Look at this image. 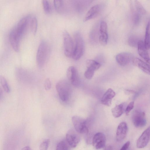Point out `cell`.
I'll use <instances>...</instances> for the list:
<instances>
[{
	"mask_svg": "<svg viewBox=\"0 0 150 150\" xmlns=\"http://www.w3.org/2000/svg\"><path fill=\"white\" fill-rule=\"evenodd\" d=\"M128 126L125 122H121L118 125L116 132V139L117 142H121L125 138L128 131Z\"/></svg>",
	"mask_w": 150,
	"mask_h": 150,
	"instance_id": "obj_15",
	"label": "cell"
},
{
	"mask_svg": "<svg viewBox=\"0 0 150 150\" xmlns=\"http://www.w3.org/2000/svg\"><path fill=\"white\" fill-rule=\"evenodd\" d=\"M74 5L76 10L79 12H81L87 7L89 4V1H75Z\"/></svg>",
	"mask_w": 150,
	"mask_h": 150,
	"instance_id": "obj_21",
	"label": "cell"
},
{
	"mask_svg": "<svg viewBox=\"0 0 150 150\" xmlns=\"http://www.w3.org/2000/svg\"><path fill=\"white\" fill-rule=\"evenodd\" d=\"M104 150H112V147L111 146H107L105 148Z\"/></svg>",
	"mask_w": 150,
	"mask_h": 150,
	"instance_id": "obj_37",
	"label": "cell"
},
{
	"mask_svg": "<svg viewBox=\"0 0 150 150\" xmlns=\"http://www.w3.org/2000/svg\"><path fill=\"white\" fill-rule=\"evenodd\" d=\"M95 71L93 69L87 68L84 73V76L87 79H91L94 75Z\"/></svg>",
	"mask_w": 150,
	"mask_h": 150,
	"instance_id": "obj_33",
	"label": "cell"
},
{
	"mask_svg": "<svg viewBox=\"0 0 150 150\" xmlns=\"http://www.w3.org/2000/svg\"><path fill=\"white\" fill-rule=\"evenodd\" d=\"M107 24L104 21L100 23L99 29V40L100 43L103 45H105L108 40Z\"/></svg>",
	"mask_w": 150,
	"mask_h": 150,
	"instance_id": "obj_13",
	"label": "cell"
},
{
	"mask_svg": "<svg viewBox=\"0 0 150 150\" xmlns=\"http://www.w3.org/2000/svg\"><path fill=\"white\" fill-rule=\"evenodd\" d=\"M42 6L45 12L47 14L51 13L52 11V7L49 1L43 0L42 1Z\"/></svg>",
	"mask_w": 150,
	"mask_h": 150,
	"instance_id": "obj_30",
	"label": "cell"
},
{
	"mask_svg": "<svg viewBox=\"0 0 150 150\" xmlns=\"http://www.w3.org/2000/svg\"><path fill=\"white\" fill-rule=\"evenodd\" d=\"M134 101L130 102L128 104L125 110V113L126 115H128L130 111L133 109L134 107Z\"/></svg>",
	"mask_w": 150,
	"mask_h": 150,
	"instance_id": "obj_34",
	"label": "cell"
},
{
	"mask_svg": "<svg viewBox=\"0 0 150 150\" xmlns=\"http://www.w3.org/2000/svg\"><path fill=\"white\" fill-rule=\"evenodd\" d=\"M21 150H31V149L29 146H27L23 148Z\"/></svg>",
	"mask_w": 150,
	"mask_h": 150,
	"instance_id": "obj_38",
	"label": "cell"
},
{
	"mask_svg": "<svg viewBox=\"0 0 150 150\" xmlns=\"http://www.w3.org/2000/svg\"><path fill=\"white\" fill-rule=\"evenodd\" d=\"M3 95V91H2V89L0 87V99H1L2 98V96Z\"/></svg>",
	"mask_w": 150,
	"mask_h": 150,
	"instance_id": "obj_39",
	"label": "cell"
},
{
	"mask_svg": "<svg viewBox=\"0 0 150 150\" xmlns=\"http://www.w3.org/2000/svg\"><path fill=\"white\" fill-rule=\"evenodd\" d=\"M139 40L138 38L135 35H131L128 39L129 45L132 47H135L137 46Z\"/></svg>",
	"mask_w": 150,
	"mask_h": 150,
	"instance_id": "obj_29",
	"label": "cell"
},
{
	"mask_svg": "<svg viewBox=\"0 0 150 150\" xmlns=\"http://www.w3.org/2000/svg\"><path fill=\"white\" fill-rule=\"evenodd\" d=\"M115 95V93L113 90L111 88H109L101 98V103L107 106H110L111 105L112 99Z\"/></svg>",
	"mask_w": 150,
	"mask_h": 150,
	"instance_id": "obj_17",
	"label": "cell"
},
{
	"mask_svg": "<svg viewBox=\"0 0 150 150\" xmlns=\"http://www.w3.org/2000/svg\"><path fill=\"white\" fill-rule=\"evenodd\" d=\"M132 119L134 125L137 127H143L146 124L145 114L143 112H134L132 114Z\"/></svg>",
	"mask_w": 150,
	"mask_h": 150,
	"instance_id": "obj_8",
	"label": "cell"
},
{
	"mask_svg": "<svg viewBox=\"0 0 150 150\" xmlns=\"http://www.w3.org/2000/svg\"><path fill=\"white\" fill-rule=\"evenodd\" d=\"M106 142L105 135L101 132L96 133L94 136L92 140V145L95 149H99L105 146Z\"/></svg>",
	"mask_w": 150,
	"mask_h": 150,
	"instance_id": "obj_11",
	"label": "cell"
},
{
	"mask_svg": "<svg viewBox=\"0 0 150 150\" xmlns=\"http://www.w3.org/2000/svg\"><path fill=\"white\" fill-rule=\"evenodd\" d=\"M44 86L45 90L47 91L49 90L51 87V83L50 79L49 78H47L44 83Z\"/></svg>",
	"mask_w": 150,
	"mask_h": 150,
	"instance_id": "obj_35",
	"label": "cell"
},
{
	"mask_svg": "<svg viewBox=\"0 0 150 150\" xmlns=\"http://www.w3.org/2000/svg\"><path fill=\"white\" fill-rule=\"evenodd\" d=\"M134 4L135 9L140 14L144 15L146 13V11L139 1L135 0Z\"/></svg>",
	"mask_w": 150,
	"mask_h": 150,
	"instance_id": "obj_27",
	"label": "cell"
},
{
	"mask_svg": "<svg viewBox=\"0 0 150 150\" xmlns=\"http://www.w3.org/2000/svg\"><path fill=\"white\" fill-rule=\"evenodd\" d=\"M30 19V16H25L19 21L15 27L17 33L21 38L25 33Z\"/></svg>",
	"mask_w": 150,
	"mask_h": 150,
	"instance_id": "obj_7",
	"label": "cell"
},
{
	"mask_svg": "<svg viewBox=\"0 0 150 150\" xmlns=\"http://www.w3.org/2000/svg\"><path fill=\"white\" fill-rule=\"evenodd\" d=\"M9 40L13 49L16 52H18L19 49V43L21 38L17 33L14 28L9 34Z\"/></svg>",
	"mask_w": 150,
	"mask_h": 150,
	"instance_id": "obj_14",
	"label": "cell"
},
{
	"mask_svg": "<svg viewBox=\"0 0 150 150\" xmlns=\"http://www.w3.org/2000/svg\"><path fill=\"white\" fill-rule=\"evenodd\" d=\"M0 83L4 91L7 93H10V88L7 81L5 77L2 75L0 76Z\"/></svg>",
	"mask_w": 150,
	"mask_h": 150,
	"instance_id": "obj_26",
	"label": "cell"
},
{
	"mask_svg": "<svg viewBox=\"0 0 150 150\" xmlns=\"http://www.w3.org/2000/svg\"><path fill=\"white\" fill-rule=\"evenodd\" d=\"M50 143L48 139H45L40 144L39 148L40 150H47Z\"/></svg>",
	"mask_w": 150,
	"mask_h": 150,
	"instance_id": "obj_32",
	"label": "cell"
},
{
	"mask_svg": "<svg viewBox=\"0 0 150 150\" xmlns=\"http://www.w3.org/2000/svg\"><path fill=\"white\" fill-rule=\"evenodd\" d=\"M131 8L132 21L134 25H137L140 22V14L133 8V6H131Z\"/></svg>",
	"mask_w": 150,
	"mask_h": 150,
	"instance_id": "obj_23",
	"label": "cell"
},
{
	"mask_svg": "<svg viewBox=\"0 0 150 150\" xmlns=\"http://www.w3.org/2000/svg\"><path fill=\"white\" fill-rule=\"evenodd\" d=\"M133 59V55L129 52H124L117 54L116 57L117 62L121 66L128 64Z\"/></svg>",
	"mask_w": 150,
	"mask_h": 150,
	"instance_id": "obj_12",
	"label": "cell"
},
{
	"mask_svg": "<svg viewBox=\"0 0 150 150\" xmlns=\"http://www.w3.org/2000/svg\"><path fill=\"white\" fill-rule=\"evenodd\" d=\"M71 120L75 130L78 133L87 134L88 129L86 122L77 116H73Z\"/></svg>",
	"mask_w": 150,
	"mask_h": 150,
	"instance_id": "obj_5",
	"label": "cell"
},
{
	"mask_svg": "<svg viewBox=\"0 0 150 150\" xmlns=\"http://www.w3.org/2000/svg\"><path fill=\"white\" fill-rule=\"evenodd\" d=\"M130 144V142L128 141L124 144L120 150H127Z\"/></svg>",
	"mask_w": 150,
	"mask_h": 150,
	"instance_id": "obj_36",
	"label": "cell"
},
{
	"mask_svg": "<svg viewBox=\"0 0 150 150\" xmlns=\"http://www.w3.org/2000/svg\"><path fill=\"white\" fill-rule=\"evenodd\" d=\"M103 8L104 5L102 4H97L92 6L86 14L83 21L85 22L98 16L100 14Z\"/></svg>",
	"mask_w": 150,
	"mask_h": 150,
	"instance_id": "obj_9",
	"label": "cell"
},
{
	"mask_svg": "<svg viewBox=\"0 0 150 150\" xmlns=\"http://www.w3.org/2000/svg\"><path fill=\"white\" fill-rule=\"evenodd\" d=\"M124 112L123 104L117 105L111 109V112L113 117L118 118L120 117Z\"/></svg>",
	"mask_w": 150,
	"mask_h": 150,
	"instance_id": "obj_20",
	"label": "cell"
},
{
	"mask_svg": "<svg viewBox=\"0 0 150 150\" xmlns=\"http://www.w3.org/2000/svg\"><path fill=\"white\" fill-rule=\"evenodd\" d=\"M149 31L150 23L149 21L146 27L144 41V45L147 50H149L150 47Z\"/></svg>",
	"mask_w": 150,
	"mask_h": 150,
	"instance_id": "obj_24",
	"label": "cell"
},
{
	"mask_svg": "<svg viewBox=\"0 0 150 150\" xmlns=\"http://www.w3.org/2000/svg\"><path fill=\"white\" fill-rule=\"evenodd\" d=\"M137 47L138 52L139 55L147 63H149L150 58L149 54L144 42L140 40L138 42Z\"/></svg>",
	"mask_w": 150,
	"mask_h": 150,
	"instance_id": "obj_18",
	"label": "cell"
},
{
	"mask_svg": "<svg viewBox=\"0 0 150 150\" xmlns=\"http://www.w3.org/2000/svg\"><path fill=\"white\" fill-rule=\"evenodd\" d=\"M132 61L134 65L139 68L144 73L150 74V66L148 64L137 58H133Z\"/></svg>",
	"mask_w": 150,
	"mask_h": 150,
	"instance_id": "obj_19",
	"label": "cell"
},
{
	"mask_svg": "<svg viewBox=\"0 0 150 150\" xmlns=\"http://www.w3.org/2000/svg\"><path fill=\"white\" fill-rule=\"evenodd\" d=\"M56 150H69L68 146L66 142L62 141L57 144Z\"/></svg>",
	"mask_w": 150,
	"mask_h": 150,
	"instance_id": "obj_31",
	"label": "cell"
},
{
	"mask_svg": "<svg viewBox=\"0 0 150 150\" xmlns=\"http://www.w3.org/2000/svg\"><path fill=\"white\" fill-rule=\"evenodd\" d=\"M56 88L60 99L64 102L68 100L71 91L69 82L66 80H62L57 83Z\"/></svg>",
	"mask_w": 150,
	"mask_h": 150,
	"instance_id": "obj_3",
	"label": "cell"
},
{
	"mask_svg": "<svg viewBox=\"0 0 150 150\" xmlns=\"http://www.w3.org/2000/svg\"><path fill=\"white\" fill-rule=\"evenodd\" d=\"M87 68L92 69L95 71L98 69L100 67V64L96 61L91 59H88L86 61Z\"/></svg>",
	"mask_w": 150,
	"mask_h": 150,
	"instance_id": "obj_22",
	"label": "cell"
},
{
	"mask_svg": "<svg viewBox=\"0 0 150 150\" xmlns=\"http://www.w3.org/2000/svg\"><path fill=\"white\" fill-rule=\"evenodd\" d=\"M66 139L67 143L72 148L76 147L80 141V138L78 134L72 129L67 132Z\"/></svg>",
	"mask_w": 150,
	"mask_h": 150,
	"instance_id": "obj_10",
	"label": "cell"
},
{
	"mask_svg": "<svg viewBox=\"0 0 150 150\" xmlns=\"http://www.w3.org/2000/svg\"><path fill=\"white\" fill-rule=\"evenodd\" d=\"M74 37L75 46L72 58L76 60L79 59L83 54L85 45L83 38L80 32H76Z\"/></svg>",
	"mask_w": 150,
	"mask_h": 150,
	"instance_id": "obj_2",
	"label": "cell"
},
{
	"mask_svg": "<svg viewBox=\"0 0 150 150\" xmlns=\"http://www.w3.org/2000/svg\"><path fill=\"white\" fill-rule=\"evenodd\" d=\"M67 76L69 81L72 85L78 87L80 83V80L78 71L73 66L69 67L67 71Z\"/></svg>",
	"mask_w": 150,
	"mask_h": 150,
	"instance_id": "obj_6",
	"label": "cell"
},
{
	"mask_svg": "<svg viewBox=\"0 0 150 150\" xmlns=\"http://www.w3.org/2000/svg\"><path fill=\"white\" fill-rule=\"evenodd\" d=\"M50 47L45 41H42L39 46L36 55V61L38 66L43 67L47 61L50 54Z\"/></svg>",
	"mask_w": 150,
	"mask_h": 150,
	"instance_id": "obj_1",
	"label": "cell"
},
{
	"mask_svg": "<svg viewBox=\"0 0 150 150\" xmlns=\"http://www.w3.org/2000/svg\"><path fill=\"white\" fill-rule=\"evenodd\" d=\"M64 53L68 58H72L74 50L73 41L69 34L66 30L63 33Z\"/></svg>",
	"mask_w": 150,
	"mask_h": 150,
	"instance_id": "obj_4",
	"label": "cell"
},
{
	"mask_svg": "<svg viewBox=\"0 0 150 150\" xmlns=\"http://www.w3.org/2000/svg\"><path fill=\"white\" fill-rule=\"evenodd\" d=\"M30 25L32 33L34 35H35L37 28V21L36 17H33L30 19Z\"/></svg>",
	"mask_w": 150,
	"mask_h": 150,
	"instance_id": "obj_28",
	"label": "cell"
},
{
	"mask_svg": "<svg viewBox=\"0 0 150 150\" xmlns=\"http://www.w3.org/2000/svg\"><path fill=\"white\" fill-rule=\"evenodd\" d=\"M54 5L57 12L61 13L63 12L64 8V4L62 0H54Z\"/></svg>",
	"mask_w": 150,
	"mask_h": 150,
	"instance_id": "obj_25",
	"label": "cell"
},
{
	"mask_svg": "<svg viewBox=\"0 0 150 150\" xmlns=\"http://www.w3.org/2000/svg\"><path fill=\"white\" fill-rule=\"evenodd\" d=\"M150 139V127L147 128L142 133L138 139L137 142V147L142 148L145 147L148 144Z\"/></svg>",
	"mask_w": 150,
	"mask_h": 150,
	"instance_id": "obj_16",
	"label": "cell"
}]
</instances>
